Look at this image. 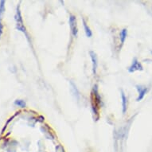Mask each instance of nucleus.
Here are the masks:
<instances>
[{
	"label": "nucleus",
	"mask_w": 152,
	"mask_h": 152,
	"mask_svg": "<svg viewBox=\"0 0 152 152\" xmlns=\"http://www.w3.org/2000/svg\"><path fill=\"white\" fill-rule=\"evenodd\" d=\"M92 96H91V99H92V111L95 115H97V119L99 118V111H100V104H101V98L98 92L97 85H95L92 91Z\"/></svg>",
	"instance_id": "obj_1"
},
{
	"label": "nucleus",
	"mask_w": 152,
	"mask_h": 152,
	"mask_svg": "<svg viewBox=\"0 0 152 152\" xmlns=\"http://www.w3.org/2000/svg\"><path fill=\"white\" fill-rule=\"evenodd\" d=\"M15 23H16V29L18 31L23 32L24 34L27 36V32H26V28L24 23H23V17H22V13L20 10V5H18L16 8V14H15Z\"/></svg>",
	"instance_id": "obj_2"
},
{
	"label": "nucleus",
	"mask_w": 152,
	"mask_h": 152,
	"mask_svg": "<svg viewBox=\"0 0 152 152\" xmlns=\"http://www.w3.org/2000/svg\"><path fill=\"white\" fill-rule=\"evenodd\" d=\"M69 24L71 30V34L73 37H77L78 34V27L77 23V18L73 15H70L69 18Z\"/></svg>",
	"instance_id": "obj_3"
},
{
	"label": "nucleus",
	"mask_w": 152,
	"mask_h": 152,
	"mask_svg": "<svg viewBox=\"0 0 152 152\" xmlns=\"http://www.w3.org/2000/svg\"><path fill=\"white\" fill-rule=\"evenodd\" d=\"M127 70H128V72L130 73H133V72H136V71H142L143 67H142V64H141L140 61L138 60L136 58H135L132 61V64L128 67Z\"/></svg>",
	"instance_id": "obj_4"
},
{
	"label": "nucleus",
	"mask_w": 152,
	"mask_h": 152,
	"mask_svg": "<svg viewBox=\"0 0 152 152\" xmlns=\"http://www.w3.org/2000/svg\"><path fill=\"white\" fill-rule=\"evenodd\" d=\"M135 88L138 91V97L136 99V101H141L144 98L145 95L147 94L148 88L146 86H142V85H136Z\"/></svg>",
	"instance_id": "obj_5"
},
{
	"label": "nucleus",
	"mask_w": 152,
	"mask_h": 152,
	"mask_svg": "<svg viewBox=\"0 0 152 152\" xmlns=\"http://www.w3.org/2000/svg\"><path fill=\"white\" fill-rule=\"evenodd\" d=\"M5 1L1 0L0 1V37L3 33V15L5 11Z\"/></svg>",
	"instance_id": "obj_6"
},
{
	"label": "nucleus",
	"mask_w": 152,
	"mask_h": 152,
	"mask_svg": "<svg viewBox=\"0 0 152 152\" xmlns=\"http://www.w3.org/2000/svg\"><path fill=\"white\" fill-rule=\"evenodd\" d=\"M90 58H91V60H92V72L93 74H96V71H97V67H98V61H97V57H96V54L94 51H90L89 52Z\"/></svg>",
	"instance_id": "obj_7"
},
{
	"label": "nucleus",
	"mask_w": 152,
	"mask_h": 152,
	"mask_svg": "<svg viewBox=\"0 0 152 152\" xmlns=\"http://www.w3.org/2000/svg\"><path fill=\"white\" fill-rule=\"evenodd\" d=\"M121 100H122V112L123 114H125L127 109V98L124 92L121 89Z\"/></svg>",
	"instance_id": "obj_8"
},
{
	"label": "nucleus",
	"mask_w": 152,
	"mask_h": 152,
	"mask_svg": "<svg viewBox=\"0 0 152 152\" xmlns=\"http://www.w3.org/2000/svg\"><path fill=\"white\" fill-rule=\"evenodd\" d=\"M82 23L83 26H84V30H85V34H86L88 37H91L92 36V32L89 26H88V25L87 24V23H86V21L85 20V18H82Z\"/></svg>",
	"instance_id": "obj_9"
},
{
	"label": "nucleus",
	"mask_w": 152,
	"mask_h": 152,
	"mask_svg": "<svg viewBox=\"0 0 152 152\" xmlns=\"http://www.w3.org/2000/svg\"><path fill=\"white\" fill-rule=\"evenodd\" d=\"M127 30L126 28H124L121 31H120V42H121V45H124L126 38H127Z\"/></svg>",
	"instance_id": "obj_10"
},
{
	"label": "nucleus",
	"mask_w": 152,
	"mask_h": 152,
	"mask_svg": "<svg viewBox=\"0 0 152 152\" xmlns=\"http://www.w3.org/2000/svg\"><path fill=\"white\" fill-rule=\"evenodd\" d=\"M15 104L18 106V107H22V108H24L26 106V104L25 101L23 100H20V99H18V100H15Z\"/></svg>",
	"instance_id": "obj_11"
},
{
	"label": "nucleus",
	"mask_w": 152,
	"mask_h": 152,
	"mask_svg": "<svg viewBox=\"0 0 152 152\" xmlns=\"http://www.w3.org/2000/svg\"><path fill=\"white\" fill-rule=\"evenodd\" d=\"M151 53H152V51H151Z\"/></svg>",
	"instance_id": "obj_12"
}]
</instances>
